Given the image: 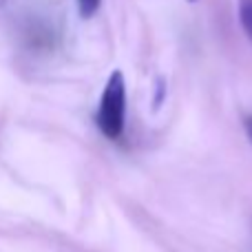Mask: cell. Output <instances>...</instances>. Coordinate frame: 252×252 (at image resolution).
I'll use <instances>...</instances> for the list:
<instances>
[{
  "mask_svg": "<svg viewBox=\"0 0 252 252\" xmlns=\"http://www.w3.org/2000/svg\"><path fill=\"white\" fill-rule=\"evenodd\" d=\"M100 133L106 139H120L126 124V80L122 71H113L102 91L100 106L95 113Z\"/></svg>",
  "mask_w": 252,
  "mask_h": 252,
  "instance_id": "obj_1",
  "label": "cell"
},
{
  "mask_svg": "<svg viewBox=\"0 0 252 252\" xmlns=\"http://www.w3.org/2000/svg\"><path fill=\"white\" fill-rule=\"evenodd\" d=\"M102 0H78V9H80V16L82 18H93L100 9Z\"/></svg>",
  "mask_w": 252,
  "mask_h": 252,
  "instance_id": "obj_3",
  "label": "cell"
},
{
  "mask_svg": "<svg viewBox=\"0 0 252 252\" xmlns=\"http://www.w3.org/2000/svg\"><path fill=\"white\" fill-rule=\"evenodd\" d=\"M239 25L252 42V0H239Z\"/></svg>",
  "mask_w": 252,
  "mask_h": 252,
  "instance_id": "obj_2",
  "label": "cell"
},
{
  "mask_svg": "<svg viewBox=\"0 0 252 252\" xmlns=\"http://www.w3.org/2000/svg\"><path fill=\"white\" fill-rule=\"evenodd\" d=\"M244 128H246V135H248V139H250V144H252V115L244 118Z\"/></svg>",
  "mask_w": 252,
  "mask_h": 252,
  "instance_id": "obj_4",
  "label": "cell"
},
{
  "mask_svg": "<svg viewBox=\"0 0 252 252\" xmlns=\"http://www.w3.org/2000/svg\"><path fill=\"white\" fill-rule=\"evenodd\" d=\"M2 4H4V0H0V7H2Z\"/></svg>",
  "mask_w": 252,
  "mask_h": 252,
  "instance_id": "obj_5",
  "label": "cell"
},
{
  "mask_svg": "<svg viewBox=\"0 0 252 252\" xmlns=\"http://www.w3.org/2000/svg\"><path fill=\"white\" fill-rule=\"evenodd\" d=\"M190 2H195V0H190Z\"/></svg>",
  "mask_w": 252,
  "mask_h": 252,
  "instance_id": "obj_6",
  "label": "cell"
}]
</instances>
